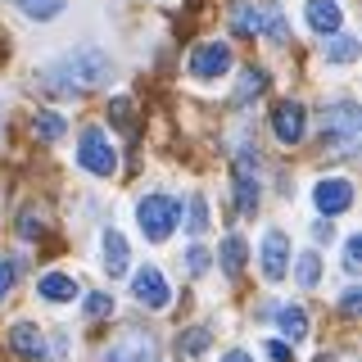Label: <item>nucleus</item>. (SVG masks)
<instances>
[{
    "mask_svg": "<svg viewBox=\"0 0 362 362\" xmlns=\"http://www.w3.org/2000/svg\"><path fill=\"white\" fill-rule=\"evenodd\" d=\"M109 82H113V59H109L105 50H95V45H82V50H73L59 68H54V86L77 90V95L105 90Z\"/></svg>",
    "mask_w": 362,
    "mask_h": 362,
    "instance_id": "1",
    "label": "nucleus"
},
{
    "mask_svg": "<svg viewBox=\"0 0 362 362\" xmlns=\"http://www.w3.org/2000/svg\"><path fill=\"white\" fill-rule=\"evenodd\" d=\"M358 136H362V113L354 100H335V105L322 109V141L339 154H354L358 150Z\"/></svg>",
    "mask_w": 362,
    "mask_h": 362,
    "instance_id": "2",
    "label": "nucleus"
},
{
    "mask_svg": "<svg viewBox=\"0 0 362 362\" xmlns=\"http://www.w3.org/2000/svg\"><path fill=\"white\" fill-rule=\"evenodd\" d=\"M177 222H181V204L168 199L163 190H154V195H145L136 204V226H141L145 240H154V245H163L168 235L177 231Z\"/></svg>",
    "mask_w": 362,
    "mask_h": 362,
    "instance_id": "3",
    "label": "nucleus"
},
{
    "mask_svg": "<svg viewBox=\"0 0 362 362\" xmlns=\"http://www.w3.org/2000/svg\"><path fill=\"white\" fill-rule=\"evenodd\" d=\"M77 163L90 177H113L118 173V150H113V141L100 127H86L77 136Z\"/></svg>",
    "mask_w": 362,
    "mask_h": 362,
    "instance_id": "4",
    "label": "nucleus"
},
{
    "mask_svg": "<svg viewBox=\"0 0 362 362\" xmlns=\"http://www.w3.org/2000/svg\"><path fill=\"white\" fill-rule=\"evenodd\" d=\"M231 64H235V54L226 41H199L190 50V77L195 82H218V77L231 73Z\"/></svg>",
    "mask_w": 362,
    "mask_h": 362,
    "instance_id": "5",
    "label": "nucleus"
},
{
    "mask_svg": "<svg viewBox=\"0 0 362 362\" xmlns=\"http://www.w3.org/2000/svg\"><path fill=\"white\" fill-rule=\"evenodd\" d=\"M313 204H317V213H322L326 222L339 218V213H349V209H354V181H349V177L317 181V186H313Z\"/></svg>",
    "mask_w": 362,
    "mask_h": 362,
    "instance_id": "6",
    "label": "nucleus"
},
{
    "mask_svg": "<svg viewBox=\"0 0 362 362\" xmlns=\"http://www.w3.org/2000/svg\"><path fill=\"white\" fill-rule=\"evenodd\" d=\"M303 132H308V109H303L299 100H281V105L272 109V136H276L281 145H299Z\"/></svg>",
    "mask_w": 362,
    "mask_h": 362,
    "instance_id": "7",
    "label": "nucleus"
},
{
    "mask_svg": "<svg viewBox=\"0 0 362 362\" xmlns=\"http://www.w3.org/2000/svg\"><path fill=\"white\" fill-rule=\"evenodd\" d=\"M105 362H154V335L141 331V326L122 331V335L105 349Z\"/></svg>",
    "mask_w": 362,
    "mask_h": 362,
    "instance_id": "8",
    "label": "nucleus"
},
{
    "mask_svg": "<svg viewBox=\"0 0 362 362\" xmlns=\"http://www.w3.org/2000/svg\"><path fill=\"white\" fill-rule=\"evenodd\" d=\"M132 299L136 303H145V308H168V303H173V290H168V281H163V272L158 267H136V281H132Z\"/></svg>",
    "mask_w": 362,
    "mask_h": 362,
    "instance_id": "9",
    "label": "nucleus"
},
{
    "mask_svg": "<svg viewBox=\"0 0 362 362\" xmlns=\"http://www.w3.org/2000/svg\"><path fill=\"white\" fill-rule=\"evenodd\" d=\"M258 154H240L235 158V173H231V181H235V209L240 213H254L258 209Z\"/></svg>",
    "mask_w": 362,
    "mask_h": 362,
    "instance_id": "10",
    "label": "nucleus"
},
{
    "mask_svg": "<svg viewBox=\"0 0 362 362\" xmlns=\"http://www.w3.org/2000/svg\"><path fill=\"white\" fill-rule=\"evenodd\" d=\"M290 272V240L281 231H267L263 235V276L276 286V281H286Z\"/></svg>",
    "mask_w": 362,
    "mask_h": 362,
    "instance_id": "11",
    "label": "nucleus"
},
{
    "mask_svg": "<svg viewBox=\"0 0 362 362\" xmlns=\"http://www.w3.org/2000/svg\"><path fill=\"white\" fill-rule=\"evenodd\" d=\"M303 18H308V28L317 32V37H335V32H344V14H339L335 0H308Z\"/></svg>",
    "mask_w": 362,
    "mask_h": 362,
    "instance_id": "12",
    "label": "nucleus"
},
{
    "mask_svg": "<svg viewBox=\"0 0 362 362\" xmlns=\"http://www.w3.org/2000/svg\"><path fill=\"white\" fill-rule=\"evenodd\" d=\"M37 294L45 303H73L77 294H82V286H77L68 272H45V276L37 281Z\"/></svg>",
    "mask_w": 362,
    "mask_h": 362,
    "instance_id": "13",
    "label": "nucleus"
},
{
    "mask_svg": "<svg viewBox=\"0 0 362 362\" xmlns=\"http://www.w3.org/2000/svg\"><path fill=\"white\" fill-rule=\"evenodd\" d=\"M9 349H14L18 358H45V335L37 322H18L14 331H9Z\"/></svg>",
    "mask_w": 362,
    "mask_h": 362,
    "instance_id": "14",
    "label": "nucleus"
},
{
    "mask_svg": "<svg viewBox=\"0 0 362 362\" xmlns=\"http://www.w3.org/2000/svg\"><path fill=\"white\" fill-rule=\"evenodd\" d=\"M245 258H249V245L240 240V235H226L222 240V249H218V263H222V276H240L245 272Z\"/></svg>",
    "mask_w": 362,
    "mask_h": 362,
    "instance_id": "15",
    "label": "nucleus"
},
{
    "mask_svg": "<svg viewBox=\"0 0 362 362\" xmlns=\"http://www.w3.org/2000/svg\"><path fill=\"white\" fill-rule=\"evenodd\" d=\"M231 28L245 32V37H258V32H263V5H254V0H235V5H231Z\"/></svg>",
    "mask_w": 362,
    "mask_h": 362,
    "instance_id": "16",
    "label": "nucleus"
},
{
    "mask_svg": "<svg viewBox=\"0 0 362 362\" xmlns=\"http://www.w3.org/2000/svg\"><path fill=\"white\" fill-rule=\"evenodd\" d=\"M276 322H281V335H286V344H303V335H308V317H303L299 303H286V308H276Z\"/></svg>",
    "mask_w": 362,
    "mask_h": 362,
    "instance_id": "17",
    "label": "nucleus"
},
{
    "mask_svg": "<svg viewBox=\"0 0 362 362\" xmlns=\"http://www.w3.org/2000/svg\"><path fill=\"white\" fill-rule=\"evenodd\" d=\"M105 272L109 276L127 272V240H122V231H105Z\"/></svg>",
    "mask_w": 362,
    "mask_h": 362,
    "instance_id": "18",
    "label": "nucleus"
},
{
    "mask_svg": "<svg viewBox=\"0 0 362 362\" xmlns=\"http://www.w3.org/2000/svg\"><path fill=\"white\" fill-rule=\"evenodd\" d=\"M64 132H68L64 113H50V109H37V113H32V136H41V141H59Z\"/></svg>",
    "mask_w": 362,
    "mask_h": 362,
    "instance_id": "19",
    "label": "nucleus"
},
{
    "mask_svg": "<svg viewBox=\"0 0 362 362\" xmlns=\"http://www.w3.org/2000/svg\"><path fill=\"white\" fill-rule=\"evenodd\" d=\"M354 54H358V41H354V37H344V32L326 37V64H335V68H349V64H354Z\"/></svg>",
    "mask_w": 362,
    "mask_h": 362,
    "instance_id": "20",
    "label": "nucleus"
},
{
    "mask_svg": "<svg viewBox=\"0 0 362 362\" xmlns=\"http://www.w3.org/2000/svg\"><path fill=\"white\" fill-rule=\"evenodd\" d=\"M294 281H299L303 290H313L317 281H322V254H317V249H308V254L294 258Z\"/></svg>",
    "mask_w": 362,
    "mask_h": 362,
    "instance_id": "21",
    "label": "nucleus"
},
{
    "mask_svg": "<svg viewBox=\"0 0 362 362\" xmlns=\"http://www.w3.org/2000/svg\"><path fill=\"white\" fill-rule=\"evenodd\" d=\"M209 344H213V335L204 331V326H190V331H181V335H177V354H186V358L209 354Z\"/></svg>",
    "mask_w": 362,
    "mask_h": 362,
    "instance_id": "22",
    "label": "nucleus"
},
{
    "mask_svg": "<svg viewBox=\"0 0 362 362\" xmlns=\"http://www.w3.org/2000/svg\"><path fill=\"white\" fill-rule=\"evenodd\" d=\"M64 5H68V0H18V9H23L28 18H37V23L59 18V14H64Z\"/></svg>",
    "mask_w": 362,
    "mask_h": 362,
    "instance_id": "23",
    "label": "nucleus"
},
{
    "mask_svg": "<svg viewBox=\"0 0 362 362\" xmlns=\"http://www.w3.org/2000/svg\"><path fill=\"white\" fill-rule=\"evenodd\" d=\"M263 86H267V73H263V68H245V77H240V86H235L231 100H235V105H249V100H254Z\"/></svg>",
    "mask_w": 362,
    "mask_h": 362,
    "instance_id": "24",
    "label": "nucleus"
},
{
    "mask_svg": "<svg viewBox=\"0 0 362 362\" xmlns=\"http://www.w3.org/2000/svg\"><path fill=\"white\" fill-rule=\"evenodd\" d=\"M344 272H349V276L362 272V235H349V240H344Z\"/></svg>",
    "mask_w": 362,
    "mask_h": 362,
    "instance_id": "25",
    "label": "nucleus"
},
{
    "mask_svg": "<svg viewBox=\"0 0 362 362\" xmlns=\"http://www.w3.org/2000/svg\"><path fill=\"white\" fill-rule=\"evenodd\" d=\"M186 226H190V231H204V226H209V204H204V195H195V199H190Z\"/></svg>",
    "mask_w": 362,
    "mask_h": 362,
    "instance_id": "26",
    "label": "nucleus"
},
{
    "mask_svg": "<svg viewBox=\"0 0 362 362\" xmlns=\"http://www.w3.org/2000/svg\"><path fill=\"white\" fill-rule=\"evenodd\" d=\"M209 263H213V254H209L204 245H190V249H186V272H190V276H199Z\"/></svg>",
    "mask_w": 362,
    "mask_h": 362,
    "instance_id": "27",
    "label": "nucleus"
},
{
    "mask_svg": "<svg viewBox=\"0 0 362 362\" xmlns=\"http://www.w3.org/2000/svg\"><path fill=\"white\" fill-rule=\"evenodd\" d=\"M109 122H113V127H127V122H132V100L127 95L109 100Z\"/></svg>",
    "mask_w": 362,
    "mask_h": 362,
    "instance_id": "28",
    "label": "nucleus"
},
{
    "mask_svg": "<svg viewBox=\"0 0 362 362\" xmlns=\"http://www.w3.org/2000/svg\"><path fill=\"white\" fill-rule=\"evenodd\" d=\"M113 313V294H86V317H105Z\"/></svg>",
    "mask_w": 362,
    "mask_h": 362,
    "instance_id": "29",
    "label": "nucleus"
},
{
    "mask_svg": "<svg viewBox=\"0 0 362 362\" xmlns=\"http://www.w3.org/2000/svg\"><path fill=\"white\" fill-rule=\"evenodd\" d=\"M9 290H14V263H9V258H0V303L9 299Z\"/></svg>",
    "mask_w": 362,
    "mask_h": 362,
    "instance_id": "30",
    "label": "nucleus"
},
{
    "mask_svg": "<svg viewBox=\"0 0 362 362\" xmlns=\"http://www.w3.org/2000/svg\"><path fill=\"white\" fill-rule=\"evenodd\" d=\"M267 354H272V362H290V344H286V339H272Z\"/></svg>",
    "mask_w": 362,
    "mask_h": 362,
    "instance_id": "31",
    "label": "nucleus"
},
{
    "mask_svg": "<svg viewBox=\"0 0 362 362\" xmlns=\"http://www.w3.org/2000/svg\"><path fill=\"white\" fill-rule=\"evenodd\" d=\"M18 231H23V235H41V218H32V213H23Z\"/></svg>",
    "mask_w": 362,
    "mask_h": 362,
    "instance_id": "32",
    "label": "nucleus"
},
{
    "mask_svg": "<svg viewBox=\"0 0 362 362\" xmlns=\"http://www.w3.org/2000/svg\"><path fill=\"white\" fill-rule=\"evenodd\" d=\"M358 299H362V294H358V286H354V290L344 294V303H339V308H344V317H354V313H358Z\"/></svg>",
    "mask_w": 362,
    "mask_h": 362,
    "instance_id": "33",
    "label": "nucleus"
},
{
    "mask_svg": "<svg viewBox=\"0 0 362 362\" xmlns=\"http://www.w3.org/2000/svg\"><path fill=\"white\" fill-rule=\"evenodd\" d=\"M222 362H249V358L240 354V349H231V354H222Z\"/></svg>",
    "mask_w": 362,
    "mask_h": 362,
    "instance_id": "34",
    "label": "nucleus"
}]
</instances>
